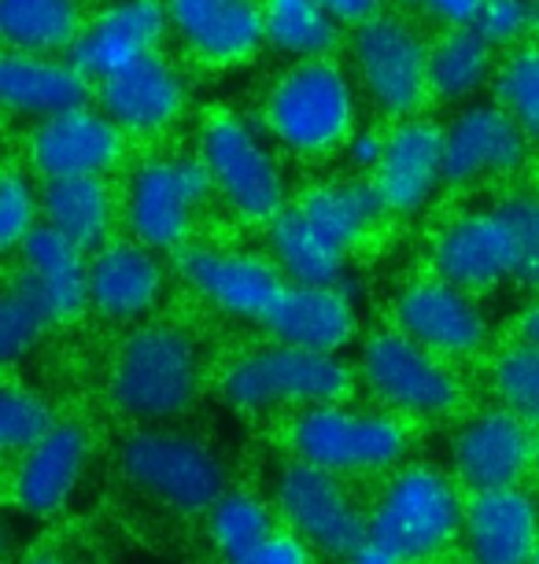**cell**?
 Returning <instances> with one entry per match:
<instances>
[{"label": "cell", "mask_w": 539, "mask_h": 564, "mask_svg": "<svg viewBox=\"0 0 539 564\" xmlns=\"http://www.w3.org/2000/svg\"><path fill=\"white\" fill-rule=\"evenodd\" d=\"M259 126L295 163L341 155L363 126V93L352 67L336 56L284 63L259 97Z\"/></svg>", "instance_id": "6da1fadb"}, {"label": "cell", "mask_w": 539, "mask_h": 564, "mask_svg": "<svg viewBox=\"0 0 539 564\" xmlns=\"http://www.w3.org/2000/svg\"><path fill=\"white\" fill-rule=\"evenodd\" d=\"M204 391V347L188 325L144 322L115 347L108 399L133 424L182 421Z\"/></svg>", "instance_id": "7a4b0ae2"}, {"label": "cell", "mask_w": 539, "mask_h": 564, "mask_svg": "<svg viewBox=\"0 0 539 564\" xmlns=\"http://www.w3.org/2000/svg\"><path fill=\"white\" fill-rule=\"evenodd\" d=\"M196 155L215 188V204L237 226L267 229L292 204L284 155L259 119L251 122L248 115L226 108L211 111L196 130Z\"/></svg>", "instance_id": "3957f363"}, {"label": "cell", "mask_w": 539, "mask_h": 564, "mask_svg": "<svg viewBox=\"0 0 539 564\" xmlns=\"http://www.w3.org/2000/svg\"><path fill=\"white\" fill-rule=\"evenodd\" d=\"M126 237L155 251H177L196 240L200 221L215 207V188L193 152H148L133 159L119 185Z\"/></svg>", "instance_id": "277c9868"}, {"label": "cell", "mask_w": 539, "mask_h": 564, "mask_svg": "<svg viewBox=\"0 0 539 564\" xmlns=\"http://www.w3.org/2000/svg\"><path fill=\"white\" fill-rule=\"evenodd\" d=\"M347 391H352V369L341 358L281 339L240 350L218 372V399L240 413H295L322 402H341Z\"/></svg>", "instance_id": "5b68a950"}, {"label": "cell", "mask_w": 539, "mask_h": 564, "mask_svg": "<svg viewBox=\"0 0 539 564\" xmlns=\"http://www.w3.org/2000/svg\"><path fill=\"white\" fill-rule=\"evenodd\" d=\"M429 45L432 37L407 12H377L347 30L344 63L352 67L369 111L385 122L425 115L429 97Z\"/></svg>", "instance_id": "8992f818"}, {"label": "cell", "mask_w": 539, "mask_h": 564, "mask_svg": "<svg viewBox=\"0 0 539 564\" xmlns=\"http://www.w3.org/2000/svg\"><path fill=\"white\" fill-rule=\"evenodd\" d=\"M289 446L300 462L330 473H385L403 462L410 432L392 410H358L347 402L295 410L289 421Z\"/></svg>", "instance_id": "52a82bcc"}, {"label": "cell", "mask_w": 539, "mask_h": 564, "mask_svg": "<svg viewBox=\"0 0 539 564\" xmlns=\"http://www.w3.org/2000/svg\"><path fill=\"white\" fill-rule=\"evenodd\" d=\"M358 380L377 406L399 417L440 421L462 406V380L448 358L421 347L396 325L374 328L358 350Z\"/></svg>", "instance_id": "ba28073f"}, {"label": "cell", "mask_w": 539, "mask_h": 564, "mask_svg": "<svg viewBox=\"0 0 539 564\" xmlns=\"http://www.w3.org/2000/svg\"><path fill=\"white\" fill-rule=\"evenodd\" d=\"M122 476L163 506L200 513L226 495L222 457L185 429L171 424H137L119 451Z\"/></svg>", "instance_id": "9c48e42d"}, {"label": "cell", "mask_w": 539, "mask_h": 564, "mask_svg": "<svg viewBox=\"0 0 539 564\" xmlns=\"http://www.w3.org/2000/svg\"><path fill=\"white\" fill-rule=\"evenodd\" d=\"M174 273L200 303L245 325H262L284 292V273L267 248L222 240H188L174 251Z\"/></svg>", "instance_id": "30bf717a"}, {"label": "cell", "mask_w": 539, "mask_h": 564, "mask_svg": "<svg viewBox=\"0 0 539 564\" xmlns=\"http://www.w3.org/2000/svg\"><path fill=\"white\" fill-rule=\"evenodd\" d=\"M462 524L466 506L459 502L454 487L432 468L414 465L388 484L385 498L369 513L363 542L385 550L396 564H407L443 550Z\"/></svg>", "instance_id": "8fae6325"}, {"label": "cell", "mask_w": 539, "mask_h": 564, "mask_svg": "<svg viewBox=\"0 0 539 564\" xmlns=\"http://www.w3.org/2000/svg\"><path fill=\"white\" fill-rule=\"evenodd\" d=\"M130 137L97 104L52 115L26 126L19 141V163L37 181L60 177H111L130 166Z\"/></svg>", "instance_id": "7c38bea8"}, {"label": "cell", "mask_w": 539, "mask_h": 564, "mask_svg": "<svg viewBox=\"0 0 539 564\" xmlns=\"http://www.w3.org/2000/svg\"><path fill=\"white\" fill-rule=\"evenodd\" d=\"M93 104L133 144H152L185 122L188 104H193V85L166 52H152V56L104 74Z\"/></svg>", "instance_id": "4fadbf2b"}, {"label": "cell", "mask_w": 539, "mask_h": 564, "mask_svg": "<svg viewBox=\"0 0 539 564\" xmlns=\"http://www.w3.org/2000/svg\"><path fill=\"white\" fill-rule=\"evenodd\" d=\"M528 159H532V141L495 100L454 108L443 122V170L454 193L506 185L528 166Z\"/></svg>", "instance_id": "5bb4252c"}, {"label": "cell", "mask_w": 539, "mask_h": 564, "mask_svg": "<svg viewBox=\"0 0 539 564\" xmlns=\"http://www.w3.org/2000/svg\"><path fill=\"white\" fill-rule=\"evenodd\" d=\"M392 325L440 358H477L492 339L481 295L443 281L436 273L410 276L392 295Z\"/></svg>", "instance_id": "9a60e30c"}, {"label": "cell", "mask_w": 539, "mask_h": 564, "mask_svg": "<svg viewBox=\"0 0 539 564\" xmlns=\"http://www.w3.org/2000/svg\"><path fill=\"white\" fill-rule=\"evenodd\" d=\"M429 273L459 284L473 295H488L514 281L517 259L503 215L488 207H462L448 215L429 237Z\"/></svg>", "instance_id": "2e32d148"}, {"label": "cell", "mask_w": 539, "mask_h": 564, "mask_svg": "<svg viewBox=\"0 0 539 564\" xmlns=\"http://www.w3.org/2000/svg\"><path fill=\"white\" fill-rule=\"evenodd\" d=\"M278 506L295 535L333 557H352L363 546L369 517L344 491L336 473L295 457L278 476Z\"/></svg>", "instance_id": "e0dca14e"}, {"label": "cell", "mask_w": 539, "mask_h": 564, "mask_svg": "<svg viewBox=\"0 0 539 564\" xmlns=\"http://www.w3.org/2000/svg\"><path fill=\"white\" fill-rule=\"evenodd\" d=\"M369 177H374L377 193L396 221L421 218L448 188L443 122L429 119V115H410V119L388 122L385 159Z\"/></svg>", "instance_id": "ac0fdd59"}, {"label": "cell", "mask_w": 539, "mask_h": 564, "mask_svg": "<svg viewBox=\"0 0 539 564\" xmlns=\"http://www.w3.org/2000/svg\"><path fill=\"white\" fill-rule=\"evenodd\" d=\"M454 473L470 491L514 487L539 457V429L514 406L481 410L459 429L451 443Z\"/></svg>", "instance_id": "d6986e66"}, {"label": "cell", "mask_w": 539, "mask_h": 564, "mask_svg": "<svg viewBox=\"0 0 539 564\" xmlns=\"http://www.w3.org/2000/svg\"><path fill=\"white\" fill-rule=\"evenodd\" d=\"M174 41L200 67H245L267 48L262 0H166Z\"/></svg>", "instance_id": "ffe728a7"}, {"label": "cell", "mask_w": 539, "mask_h": 564, "mask_svg": "<svg viewBox=\"0 0 539 564\" xmlns=\"http://www.w3.org/2000/svg\"><path fill=\"white\" fill-rule=\"evenodd\" d=\"M171 37L174 30L166 0H100L82 26L71 59L93 82H100L104 74L119 70L126 63L163 52Z\"/></svg>", "instance_id": "44dd1931"}, {"label": "cell", "mask_w": 539, "mask_h": 564, "mask_svg": "<svg viewBox=\"0 0 539 564\" xmlns=\"http://www.w3.org/2000/svg\"><path fill=\"white\" fill-rule=\"evenodd\" d=\"M166 292L163 251L133 237H111L89 254V311L108 325L144 322Z\"/></svg>", "instance_id": "7402d4cb"}, {"label": "cell", "mask_w": 539, "mask_h": 564, "mask_svg": "<svg viewBox=\"0 0 539 564\" xmlns=\"http://www.w3.org/2000/svg\"><path fill=\"white\" fill-rule=\"evenodd\" d=\"M97 100V82L71 56L8 52L0 59V104L15 122H45L52 115L86 108Z\"/></svg>", "instance_id": "603a6c76"}, {"label": "cell", "mask_w": 539, "mask_h": 564, "mask_svg": "<svg viewBox=\"0 0 539 564\" xmlns=\"http://www.w3.org/2000/svg\"><path fill=\"white\" fill-rule=\"evenodd\" d=\"M262 328L281 344L341 355L358 336V306L347 284H284Z\"/></svg>", "instance_id": "cb8c5ba5"}, {"label": "cell", "mask_w": 539, "mask_h": 564, "mask_svg": "<svg viewBox=\"0 0 539 564\" xmlns=\"http://www.w3.org/2000/svg\"><path fill=\"white\" fill-rule=\"evenodd\" d=\"M93 435L82 421H56L26 454L15 457L12 495L23 513L45 517L67 502L89 462Z\"/></svg>", "instance_id": "d4e9b609"}, {"label": "cell", "mask_w": 539, "mask_h": 564, "mask_svg": "<svg viewBox=\"0 0 539 564\" xmlns=\"http://www.w3.org/2000/svg\"><path fill=\"white\" fill-rule=\"evenodd\" d=\"M295 207L319 226L325 237H333L344 251L363 248L366 240H374L380 229L388 226V207L380 199L374 177L369 174H330L314 177L295 193Z\"/></svg>", "instance_id": "484cf974"}, {"label": "cell", "mask_w": 539, "mask_h": 564, "mask_svg": "<svg viewBox=\"0 0 539 564\" xmlns=\"http://www.w3.org/2000/svg\"><path fill=\"white\" fill-rule=\"evenodd\" d=\"M466 539L477 564H532L539 550L536 502L517 484L473 491L466 502Z\"/></svg>", "instance_id": "4316f807"}, {"label": "cell", "mask_w": 539, "mask_h": 564, "mask_svg": "<svg viewBox=\"0 0 539 564\" xmlns=\"http://www.w3.org/2000/svg\"><path fill=\"white\" fill-rule=\"evenodd\" d=\"M15 270L26 276L48 303L52 322L74 325L89 311V251L67 240L63 232L48 229L45 221L23 240L15 251Z\"/></svg>", "instance_id": "83f0119b"}, {"label": "cell", "mask_w": 539, "mask_h": 564, "mask_svg": "<svg viewBox=\"0 0 539 564\" xmlns=\"http://www.w3.org/2000/svg\"><path fill=\"white\" fill-rule=\"evenodd\" d=\"M41 221L93 254L119 229L122 196L111 177L41 181Z\"/></svg>", "instance_id": "f1b7e54d"}, {"label": "cell", "mask_w": 539, "mask_h": 564, "mask_svg": "<svg viewBox=\"0 0 539 564\" xmlns=\"http://www.w3.org/2000/svg\"><path fill=\"white\" fill-rule=\"evenodd\" d=\"M499 48L477 26H440L429 45V97L440 108H466L492 93Z\"/></svg>", "instance_id": "f546056e"}, {"label": "cell", "mask_w": 539, "mask_h": 564, "mask_svg": "<svg viewBox=\"0 0 539 564\" xmlns=\"http://www.w3.org/2000/svg\"><path fill=\"white\" fill-rule=\"evenodd\" d=\"M262 248L270 251L289 284H344L347 254H352L333 237H325L295 204L262 229Z\"/></svg>", "instance_id": "4dcf8cb0"}, {"label": "cell", "mask_w": 539, "mask_h": 564, "mask_svg": "<svg viewBox=\"0 0 539 564\" xmlns=\"http://www.w3.org/2000/svg\"><path fill=\"white\" fill-rule=\"evenodd\" d=\"M86 19V0H0V41L8 52L71 56Z\"/></svg>", "instance_id": "1f68e13d"}, {"label": "cell", "mask_w": 539, "mask_h": 564, "mask_svg": "<svg viewBox=\"0 0 539 564\" xmlns=\"http://www.w3.org/2000/svg\"><path fill=\"white\" fill-rule=\"evenodd\" d=\"M267 48L284 63L325 59L344 52L347 26L322 0H262Z\"/></svg>", "instance_id": "d6a6232c"}, {"label": "cell", "mask_w": 539, "mask_h": 564, "mask_svg": "<svg viewBox=\"0 0 539 564\" xmlns=\"http://www.w3.org/2000/svg\"><path fill=\"white\" fill-rule=\"evenodd\" d=\"M48 328H56L48 303L15 270L12 281L4 284V295H0V358H4V366H19L45 339Z\"/></svg>", "instance_id": "836d02e7"}, {"label": "cell", "mask_w": 539, "mask_h": 564, "mask_svg": "<svg viewBox=\"0 0 539 564\" xmlns=\"http://www.w3.org/2000/svg\"><path fill=\"white\" fill-rule=\"evenodd\" d=\"M488 97L521 126L528 141L539 144V41L499 52Z\"/></svg>", "instance_id": "e575fe53"}, {"label": "cell", "mask_w": 539, "mask_h": 564, "mask_svg": "<svg viewBox=\"0 0 539 564\" xmlns=\"http://www.w3.org/2000/svg\"><path fill=\"white\" fill-rule=\"evenodd\" d=\"M207 513H211V542L218 546L226 564L245 557L248 550H256L262 539L273 535L267 506L251 495H222Z\"/></svg>", "instance_id": "d590c367"}, {"label": "cell", "mask_w": 539, "mask_h": 564, "mask_svg": "<svg viewBox=\"0 0 539 564\" xmlns=\"http://www.w3.org/2000/svg\"><path fill=\"white\" fill-rule=\"evenodd\" d=\"M492 204L514 240V281L525 289H539V193L536 188H506Z\"/></svg>", "instance_id": "8d00e7d4"}, {"label": "cell", "mask_w": 539, "mask_h": 564, "mask_svg": "<svg viewBox=\"0 0 539 564\" xmlns=\"http://www.w3.org/2000/svg\"><path fill=\"white\" fill-rule=\"evenodd\" d=\"M41 226V181L23 163H12L0 177V248L15 254Z\"/></svg>", "instance_id": "74e56055"}, {"label": "cell", "mask_w": 539, "mask_h": 564, "mask_svg": "<svg viewBox=\"0 0 539 564\" xmlns=\"http://www.w3.org/2000/svg\"><path fill=\"white\" fill-rule=\"evenodd\" d=\"M52 424H56V413H52L45 395H37L26 384H15V380L4 388V395H0V443L8 454H26Z\"/></svg>", "instance_id": "f35d334b"}, {"label": "cell", "mask_w": 539, "mask_h": 564, "mask_svg": "<svg viewBox=\"0 0 539 564\" xmlns=\"http://www.w3.org/2000/svg\"><path fill=\"white\" fill-rule=\"evenodd\" d=\"M492 388L506 406L539 421V344L517 339L506 347L492 366Z\"/></svg>", "instance_id": "ab89813d"}, {"label": "cell", "mask_w": 539, "mask_h": 564, "mask_svg": "<svg viewBox=\"0 0 539 564\" xmlns=\"http://www.w3.org/2000/svg\"><path fill=\"white\" fill-rule=\"evenodd\" d=\"M539 0H484L477 12V26L499 52H510L536 37Z\"/></svg>", "instance_id": "60d3db41"}, {"label": "cell", "mask_w": 539, "mask_h": 564, "mask_svg": "<svg viewBox=\"0 0 539 564\" xmlns=\"http://www.w3.org/2000/svg\"><path fill=\"white\" fill-rule=\"evenodd\" d=\"M385 144H388V126L363 122L352 137H347L341 155H344L347 170H355V174H374L377 163L385 159Z\"/></svg>", "instance_id": "b9f144b4"}, {"label": "cell", "mask_w": 539, "mask_h": 564, "mask_svg": "<svg viewBox=\"0 0 539 564\" xmlns=\"http://www.w3.org/2000/svg\"><path fill=\"white\" fill-rule=\"evenodd\" d=\"M229 564H311L306 561V546L295 535H278L262 539L256 550H248L245 557L229 561Z\"/></svg>", "instance_id": "7bdbcfd3"}, {"label": "cell", "mask_w": 539, "mask_h": 564, "mask_svg": "<svg viewBox=\"0 0 539 564\" xmlns=\"http://www.w3.org/2000/svg\"><path fill=\"white\" fill-rule=\"evenodd\" d=\"M484 0H429L425 15L436 26H473Z\"/></svg>", "instance_id": "ee69618b"}, {"label": "cell", "mask_w": 539, "mask_h": 564, "mask_svg": "<svg viewBox=\"0 0 539 564\" xmlns=\"http://www.w3.org/2000/svg\"><path fill=\"white\" fill-rule=\"evenodd\" d=\"M322 4L330 8L347 30H352L358 23H366V19H374L377 12H385L388 0H322Z\"/></svg>", "instance_id": "f6af8a7d"}, {"label": "cell", "mask_w": 539, "mask_h": 564, "mask_svg": "<svg viewBox=\"0 0 539 564\" xmlns=\"http://www.w3.org/2000/svg\"><path fill=\"white\" fill-rule=\"evenodd\" d=\"M517 339L525 344H539V300L525 306V314L517 317Z\"/></svg>", "instance_id": "bcb514c9"}, {"label": "cell", "mask_w": 539, "mask_h": 564, "mask_svg": "<svg viewBox=\"0 0 539 564\" xmlns=\"http://www.w3.org/2000/svg\"><path fill=\"white\" fill-rule=\"evenodd\" d=\"M399 8H403V12H425L429 0H399Z\"/></svg>", "instance_id": "7dc6e473"}, {"label": "cell", "mask_w": 539, "mask_h": 564, "mask_svg": "<svg viewBox=\"0 0 539 564\" xmlns=\"http://www.w3.org/2000/svg\"><path fill=\"white\" fill-rule=\"evenodd\" d=\"M30 564H63V561H56V557H34Z\"/></svg>", "instance_id": "c3c4849f"}, {"label": "cell", "mask_w": 539, "mask_h": 564, "mask_svg": "<svg viewBox=\"0 0 539 564\" xmlns=\"http://www.w3.org/2000/svg\"><path fill=\"white\" fill-rule=\"evenodd\" d=\"M532 41H539V12H536V37Z\"/></svg>", "instance_id": "681fc988"}, {"label": "cell", "mask_w": 539, "mask_h": 564, "mask_svg": "<svg viewBox=\"0 0 539 564\" xmlns=\"http://www.w3.org/2000/svg\"><path fill=\"white\" fill-rule=\"evenodd\" d=\"M532 564H539V550H536V557H532Z\"/></svg>", "instance_id": "f907efd6"}]
</instances>
